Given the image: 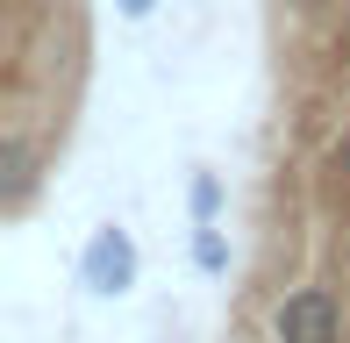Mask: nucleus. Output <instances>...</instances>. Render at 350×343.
Masks as SVG:
<instances>
[{
    "mask_svg": "<svg viewBox=\"0 0 350 343\" xmlns=\"http://www.w3.org/2000/svg\"><path fill=\"white\" fill-rule=\"evenodd\" d=\"M272 343H343V301L329 286H286L272 301Z\"/></svg>",
    "mask_w": 350,
    "mask_h": 343,
    "instance_id": "1",
    "label": "nucleus"
},
{
    "mask_svg": "<svg viewBox=\"0 0 350 343\" xmlns=\"http://www.w3.org/2000/svg\"><path fill=\"white\" fill-rule=\"evenodd\" d=\"M143 258H136V236L122 222H100L86 236V251H79V279H86V293H100V301H122V293L136 286Z\"/></svg>",
    "mask_w": 350,
    "mask_h": 343,
    "instance_id": "2",
    "label": "nucleus"
},
{
    "mask_svg": "<svg viewBox=\"0 0 350 343\" xmlns=\"http://www.w3.org/2000/svg\"><path fill=\"white\" fill-rule=\"evenodd\" d=\"M0 179H8V208H14V215H22L29 200H36L43 158H36V143H29L22 129H8V143H0Z\"/></svg>",
    "mask_w": 350,
    "mask_h": 343,
    "instance_id": "3",
    "label": "nucleus"
},
{
    "mask_svg": "<svg viewBox=\"0 0 350 343\" xmlns=\"http://www.w3.org/2000/svg\"><path fill=\"white\" fill-rule=\"evenodd\" d=\"M193 264H200L208 279H221V272H229V236H221L215 222H193Z\"/></svg>",
    "mask_w": 350,
    "mask_h": 343,
    "instance_id": "4",
    "label": "nucleus"
},
{
    "mask_svg": "<svg viewBox=\"0 0 350 343\" xmlns=\"http://www.w3.org/2000/svg\"><path fill=\"white\" fill-rule=\"evenodd\" d=\"M186 208H193V222H221V179L208 165L193 172V193H186Z\"/></svg>",
    "mask_w": 350,
    "mask_h": 343,
    "instance_id": "5",
    "label": "nucleus"
},
{
    "mask_svg": "<svg viewBox=\"0 0 350 343\" xmlns=\"http://www.w3.org/2000/svg\"><path fill=\"white\" fill-rule=\"evenodd\" d=\"M115 14H122V22H150L157 0H115Z\"/></svg>",
    "mask_w": 350,
    "mask_h": 343,
    "instance_id": "6",
    "label": "nucleus"
},
{
    "mask_svg": "<svg viewBox=\"0 0 350 343\" xmlns=\"http://www.w3.org/2000/svg\"><path fill=\"white\" fill-rule=\"evenodd\" d=\"M286 8H293V14H329L336 0H286Z\"/></svg>",
    "mask_w": 350,
    "mask_h": 343,
    "instance_id": "7",
    "label": "nucleus"
},
{
    "mask_svg": "<svg viewBox=\"0 0 350 343\" xmlns=\"http://www.w3.org/2000/svg\"><path fill=\"white\" fill-rule=\"evenodd\" d=\"M329 165H336V172H343V179H350V136H343V143H336V150H329Z\"/></svg>",
    "mask_w": 350,
    "mask_h": 343,
    "instance_id": "8",
    "label": "nucleus"
},
{
    "mask_svg": "<svg viewBox=\"0 0 350 343\" xmlns=\"http://www.w3.org/2000/svg\"><path fill=\"white\" fill-rule=\"evenodd\" d=\"M14 8H43V0H14Z\"/></svg>",
    "mask_w": 350,
    "mask_h": 343,
    "instance_id": "9",
    "label": "nucleus"
},
{
    "mask_svg": "<svg viewBox=\"0 0 350 343\" xmlns=\"http://www.w3.org/2000/svg\"><path fill=\"white\" fill-rule=\"evenodd\" d=\"M343 29H350V0H343Z\"/></svg>",
    "mask_w": 350,
    "mask_h": 343,
    "instance_id": "10",
    "label": "nucleus"
}]
</instances>
